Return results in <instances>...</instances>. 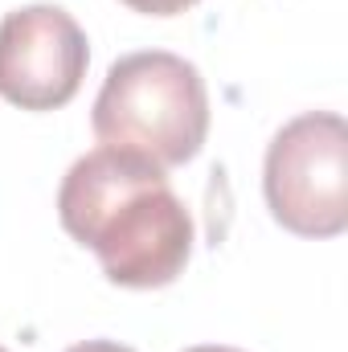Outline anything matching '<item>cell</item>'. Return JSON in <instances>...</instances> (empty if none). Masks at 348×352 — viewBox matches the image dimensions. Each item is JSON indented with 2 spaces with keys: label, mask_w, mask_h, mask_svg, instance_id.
Returning a JSON list of instances; mask_svg holds the SVG:
<instances>
[{
  "label": "cell",
  "mask_w": 348,
  "mask_h": 352,
  "mask_svg": "<svg viewBox=\"0 0 348 352\" xmlns=\"http://www.w3.org/2000/svg\"><path fill=\"white\" fill-rule=\"evenodd\" d=\"M58 217L78 246L94 250L115 287H168L193 254V217L168 184V168L123 148H94L70 164Z\"/></svg>",
  "instance_id": "1"
},
{
  "label": "cell",
  "mask_w": 348,
  "mask_h": 352,
  "mask_svg": "<svg viewBox=\"0 0 348 352\" xmlns=\"http://www.w3.org/2000/svg\"><path fill=\"white\" fill-rule=\"evenodd\" d=\"M102 148L135 152L160 168L188 164L209 135V90L193 62L168 50L119 58L90 111Z\"/></svg>",
  "instance_id": "2"
},
{
  "label": "cell",
  "mask_w": 348,
  "mask_h": 352,
  "mask_svg": "<svg viewBox=\"0 0 348 352\" xmlns=\"http://www.w3.org/2000/svg\"><path fill=\"white\" fill-rule=\"evenodd\" d=\"M262 192L270 217L299 238L348 230V127L336 111H307L266 148Z\"/></svg>",
  "instance_id": "3"
},
{
  "label": "cell",
  "mask_w": 348,
  "mask_h": 352,
  "mask_svg": "<svg viewBox=\"0 0 348 352\" xmlns=\"http://www.w3.org/2000/svg\"><path fill=\"white\" fill-rule=\"evenodd\" d=\"M90 66L83 25L58 4H25L0 21V98L21 111L66 107Z\"/></svg>",
  "instance_id": "4"
},
{
  "label": "cell",
  "mask_w": 348,
  "mask_h": 352,
  "mask_svg": "<svg viewBox=\"0 0 348 352\" xmlns=\"http://www.w3.org/2000/svg\"><path fill=\"white\" fill-rule=\"evenodd\" d=\"M123 4L144 12V16H176V12H184V8H193L201 0H123Z\"/></svg>",
  "instance_id": "5"
},
{
  "label": "cell",
  "mask_w": 348,
  "mask_h": 352,
  "mask_svg": "<svg viewBox=\"0 0 348 352\" xmlns=\"http://www.w3.org/2000/svg\"><path fill=\"white\" fill-rule=\"evenodd\" d=\"M66 352H135V349L115 344V340H83V344H74V349H66Z\"/></svg>",
  "instance_id": "6"
},
{
  "label": "cell",
  "mask_w": 348,
  "mask_h": 352,
  "mask_svg": "<svg viewBox=\"0 0 348 352\" xmlns=\"http://www.w3.org/2000/svg\"><path fill=\"white\" fill-rule=\"evenodd\" d=\"M188 352H242V349H230V344H197V349Z\"/></svg>",
  "instance_id": "7"
},
{
  "label": "cell",
  "mask_w": 348,
  "mask_h": 352,
  "mask_svg": "<svg viewBox=\"0 0 348 352\" xmlns=\"http://www.w3.org/2000/svg\"><path fill=\"white\" fill-rule=\"evenodd\" d=\"M0 352H8V349H0Z\"/></svg>",
  "instance_id": "8"
}]
</instances>
